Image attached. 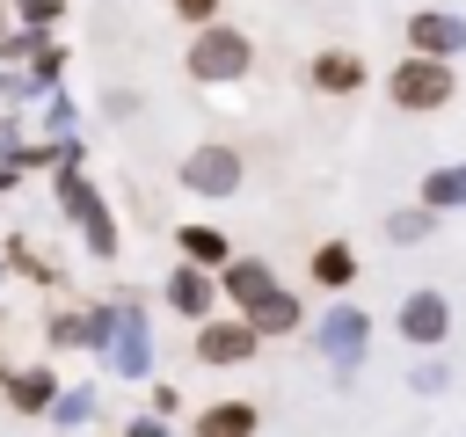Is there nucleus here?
Here are the masks:
<instances>
[{
  "instance_id": "obj_1",
  "label": "nucleus",
  "mask_w": 466,
  "mask_h": 437,
  "mask_svg": "<svg viewBox=\"0 0 466 437\" xmlns=\"http://www.w3.org/2000/svg\"><path fill=\"white\" fill-rule=\"evenodd\" d=\"M386 87H393L400 109H444V102H451V73H444L437 58H400Z\"/></svg>"
},
{
  "instance_id": "obj_2",
  "label": "nucleus",
  "mask_w": 466,
  "mask_h": 437,
  "mask_svg": "<svg viewBox=\"0 0 466 437\" xmlns=\"http://www.w3.org/2000/svg\"><path fill=\"white\" fill-rule=\"evenodd\" d=\"M189 73L197 80H240L248 73V36L240 29H204L189 44Z\"/></svg>"
},
{
  "instance_id": "obj_3",
  "label": "nucleus",
  "mask_w": 466,
  "mask_h": 437,
  "mask_svg": "<svg viewBox=\"0 0 466 437\" xmlns=\"http://www.w3.org/2000/svg\"><path fill=\"white\" fill-rule=\"evenodd\" d=\"M182 182H189L197 197H233V189H240V153H226V146H197L189 168H182Z\"/></svg>"
},
{
  "instance_id": "obj_4",
  "label": "nucleus",
  "mask_w": 466,
  "mask_h": 437,
  "mask_svg": "<svg viewBox=\"0 0 466 437\" xmlns=\"http://www.w3.org/2000/svg\"><path fill=\"white\" fill-rule=\"evenodd\" d=\"M255 350H262V342H255L248 320H204V328H197V357H204V364H248Z\"/></svg>"
},
{
  "instance_id": "obj_5",
  "label": "nucleus",
  "mask_w": 466,
  "mask_h": 437,
  "mask_svg": "<svg viewBox=\"0 0 466 437\" xmlns=\"http://www.w3.org/2000/svg\"><path fill=\"white\" fill-rule=\"evenodd\" d=\"M444 328H451V306H444V291H408L400 299V335L408 342H444Z\"/></svg>"
},
{
  "instance_id": "obj_6",
  "label": "nucleus",
  "mask_w": 466,
  "mask_h": 437,
  "mask_svg": "<svg viewBox=\"0 0 466 437\" xmlns=\"http://www.w3.org/2000/svg\"><path fill=\"white\" fill-rule=\"evenodd\" d=\"M408 51L444 66L451 51H466V22H459V15H415V22H408Z\"/></svg>"
},
{
  "instance_id": "obj_7",
  "label": "nucleus",
  "mask_w": 466,
  "mask_h": 437,
  "mask_svg": "<svg viewBox=\"0 0 466 437\" xmlns=\"http://www.w3.org/2000/svg\"><path fill=\"white\" fill-rule=\"evenodd\" d=\"M364 335H371V320H364L357 306H335V313L320 320V350H328L335 364H357V357H364Z\"/></svg>"
},
{
  "instance_id": "obj_8",
  "label": "nucleus",
  "mask_w": 466,
  "mask_h": 437,
  "mask_svg": "<svg viewBox=\"0 0 466 437\" xmlns=\"http://www.w3.org/2000/svg\"><path fill=\"white\" fill-rule=\"evenodd\" d=\"M58 189H66V204L80 211V226H87V248H95V255H109V248H116V233H109V211L95 204V189H87L80 175H58Z\"/></svg>"
},
{
  "instance_id": "obj_9",
  "label": "nucleus",
  "mask_w": 466,
  "mask_h": 437,
  "mask_svg": "<svg viewBox=\"0 0 466 437\" xmlns=\"http://www.w3.org/2000/svg\"><path fill=\"white\" fill-rule=\"evenodd\" d=\"M218 291L248 313V306H262L269 291H277V277H269V262H226V277H218Z\"/></svg>"
},
{
  "instance_id": "obj_10",
  "label": "nucleus",
  "mask_w": 466,
  "mask_h": 437,
  "mask_svg": "<svg viewBox=\"0 0 466 437\" xmlns=\"http://www.w3.org/2000/svg\"><path fill=\"white\" fill-rule=\"evenodd\" d=\"M109 335H116V313H66V320H51V342L58 350H95Z\"/></svg>"
},
{
  "instance_id": "obj_11",
  "label": "nucleus",
  "mask_w": 466,
  "mask_h": 437,
  "mask_svg": "<svg viewBox=\"0 0 466 437\" xmlns=\"http://www.w3.org/2000/svg\"><path fill=\"white\" fill-rule=\"evenodd\" d=\"M313 80H320L328 95H357V87H364V58H357V51H320V58H313Z\"/></svg>"
},
{
  "instance_id": "obj_12",
  "label": "nucleus",
  "mask_w": 466,
  "mask_h": 437,
  "mask_svg": "<svg viewBox=\"0 0 466 437\" xmlns=\"http://www.w3.org/2000/svg\"><path fill=\"white\" fill-rule=\"evenodd\" d=\"M240 320L255 328V342H262V335H291V328H299V299H291V291H269V299L248 306Z\"/></svg>"
},
{
  "instance_id": "obj_13",
  "label": "nucleus",
  "mask_w": 466,
  "mask_h": 437,
  "mask_svg": "<svg viewBox=\"0 0 466 437\" xmlns=\"http://www.w3.org/2000/svg\"><path fill=\"white\" fill-rule=\"evenodd\" d=\"M211 291H218V284H211V277H204L197 262L167 277V299H175V313H197V320H204V313H211Z\"/></svg>"
},
{
  "instance_id": "obj_14",
  "label": "nucleus",
  "mask_w": 466,
  "mask_h": 437,
  "mask_svg": "<svg viewBox=\"0 0 466 437\" xmlns=\"http://www.w3.org/2000/svg\"><path fill=\"white\" fill-rule=\"evenodd\" d=\"M197 437H255V408L248 401H218L197 415Z\"/></svg>"
},
{
  "instance_id": "obj_15",
  "label": "nucleus",
  "mask_w": 466,
  "mask_h": 437,
  "mask_svg": "<svg viewBox=\"0 0 466 437\" xmlns=\"http://www.w3.org/2000/svg\"><path fill=\"white\" fill-rule=\"evenodd\" d=\"M7 401H15L22 415H44V408L58 401V379H51V371H15V379H7Z\"/></svg>"
},
{
  "instance_id": "obj_16",
  "label": "nucleus",
  "mask_w": 466,
  "mask_h": 437,
  "mask_svg": "<svg viewBox=\"0 0 466 437\" xmlns=\"http://www.w3.org/2000/svg\"><path fill=\"white\" fill-rule=\"evenodd\" d=\"M146 371V328H138V313H124L116 320V379H138Z\"/></svg>"
},
{
  "instance_id": "obj_17",
  "label": "nucleus",
  "mask_w": 466,
  "mask_h": 437,
  "mask_svg": "<svg viewBox=\"0 0 466 437\" xmlns=\"http://www.w3.org/2000/svg\"><path fill=\"white\" fill-rule=\"evenodd\" d=\"M350 277H357V255H350L342 240H328V248L313 255V284H328V291H342Z\"/></svg>"
},
{
  "instance_id": "obj_18",
  "label": "nucleus",
  "mask_w": 466,
  "mask_h": 437,
  "mask_svg": "<svg viewBox=\"0 0 466 437\" xmlns=\"http://www.w3.org/2000/svg\"><path fill=\"white\" fill-rule=\"evenodd\" d=\"M437 204H466V168H437L422 182V211H437Z\"/></svg>"
},
{
  "instance_id": "obj_19",
  "label": "nucleus",
  "mask_w": 466,
  "mask_h": 437,
  "mask_svg": "<svg viewBox=\"0 0 466 437\" xmlns=\"http://www.w3.org/2000/svg\"><path fill=\"white\" fill-rule=\"evenodd\" d=\"M182 248H189L197 269H204V262H226V240H218L211 226H182Z\"/></svg>"
},
{
  "instance_id": "obj_20",
  "label": "nucleus",
  "mask_w": 466,
  "mask_h": 437,
  "mask_svg": "<svg viewBox=\"0 0 466 437\" xmlns=\"http://www.w3.org/2000/svg\"><path fill=\"white\" fill-rule=\"evenodd\" d=\"M430 226H437L430 211H393V218H386V240H422Z\"/></svg>"
},
{
  "instance_id": "obj_21",
  "label": "nucleus",
  "mask_w": 466,
  "mask_h": 437,
  "mask_svg": "<svg viewBox=\"0 0 466 437\" xmlns=\"http://www.w3.org/2000/svg\"><path fill=\"white\" fill-rule=\"evenodd\" d=\"M51 408H58V422H87V408H95V401H87V393H58Z\"/></svg>"
},
{
  "instance_id": "obj_22",
  "label": "nucleus",
  "mask_w": 466,
  "mask_h": 437,
  "mask_svg": "<svg viewBox=\"0 0 466 437\" xmlns=\"http://www.w3.org/2000/svg\"><path fill=\"white\" fill-rule=\"evenodd\" d=\"M175 408H182V393H175V386H153V415H160V422H167V415H175Z\"/></svg>"
},
{
  "instance_id": "obj_23",
  "label": "nucleus",
  "mask_w": 466,
  "mask_h": 437,
  "mask_svg": "<svg viewBox=\"0 0 466 437\" xmlns=\"http://www.w3.org/2000/svg\"><path fill=\"white\" fill-rule=\"evenodd\" d=\"M124 437H167V422H160V415H138V422H131Z\"/></svg>"
},
{
  "instance_id": "obj_24",
  "label": "nucleus",
  "mask_w": 466,
  "mask_h": 437,
  "mask_svg": "<svg viewBox=\"0 0 466 437\" xmlns=\"http://www.w3.org/2000/svg\"><path fill=\"white\" fill-rule=\"evenodd\" d=\"M22 15H29V22H51V15H58V0H22Z\"/></svg>"
},
{
  "instance_id": "obj_25",
  "label": "nucleus",
  "mask_w": 466,
  "mask_h": 437,
  "mask_svg": "<svg viewBox=\"0 0 466 437\" xmlns=\"http://www.w3.org/2000/svg\"><path fill=\"white\" fill-rule=\"evenodd\" d=\"M211 7H218V0H175V15H189V22H204Z\"/></svg>"
},
{
  "instance_id": "obj_26",
  "label": "nucleus",
  "mask_w": 466,
  "mask_h": 437,
  "mask_svg": "<svg viewBox=\"0 0 466 437\" xmlns=\"http://www.w3.org/2000/svg\"><path fill=\"white\" fill-rule=\"evenodd\" d=\"M7 379H15V371H7V357H0V386H7Z\"/></svg>"
}]
</instances>
